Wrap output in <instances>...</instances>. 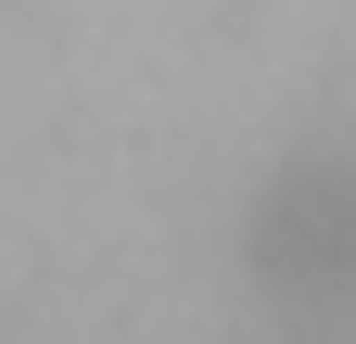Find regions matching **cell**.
Here are the masks:
<instances>
[{
	"instance_id": "6da1fadb",
	"label": "cell",
	"mask_w": 356,
	"mask_h": 344,
	"mask_svg": "<svg viewBox=\"0 0 356 344\" xmlns=\"http://www.w3.org/2000/svg\"><path fill=\"white\" fill-rule=\"evenodd\" d=\"M254 293L305 344H356V153H305L254 204Z\"/></svg>"
}]
</instances>
